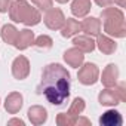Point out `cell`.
Segmentation results:
<instances>
[{
	"mask_svg": "<svg viewBox=\"0 0 126 126\" xmlns=\"http://www.w3.org/2000/svg\"><path fill=\"white\" fill-rule=\"evenodd\" d=\"M70 73L61 64H47L42 71V80L36 89L39 95L45 98L52 105H62L70 98Z\"/></svg>",
	"mask_w": 126,
	"mask_h": 126,
	"instance_id": "obj_1",
	"label": "cell"
},
{
	"mask_svg": "<svg viewBox=\"0 0 126 126\" xmlns=\"http://www.w3.org/2000/svg\"><path fill=\"white\" fill-rule=\"evenodd\" d=\"M101 18L104 22V31L107 36H113L117 39H123L126 36V25H125V15L119 8L107 6L101 12Z\"/></svg>",
	"mask_w": 126,
	"mask_h": 126,
	"instance_id": "obj_2",
	"label": "cell"
},
{
	"mask_svg": "<svg viewBox=\"0 0 126 126\" xmlns=\"http://www.w3.org/2000/svg\"><path fill=\"white\" fill-rule=\"evenodd\" d=\"M77 79L85 86H92L99 80V70L94 62H86L80 65V70L77 73Z\"/></svg>",
	"mask_w": 126,
	"mask_h": 126,
	"instance_id": "obj_3",
	"label": "cell"
},
{
	"mask_svg": "<svg viewBox=\"0 0 126 126\" xmlns=\"http://www.w3.org/2000/svg\"><path fill=\"white\" fill-rule=\"evenodd\" d=\"M30 9H31V6L25 0H14L9 8V16L14 22H24Z\"/></svg>",
	"mask_w": 126,
	"mask_h": 126,
	"instance_id": "obj_4",
	"label": "cell"
},
{
	"mask_svg": "<svg viewBox=\"0 0 126 126\" xmlns=\"http://www.w3.org/2000/svg\"><path fill=\"white\" fill-rule=\"evenodd\" d=\"M45 25L49 28V30H61L62 24L65 21V16L62 14V11L59 8H50L46 11L45 14Z\"/></svg>",
	"mask_w": 126,
	"mask_h": 126,
	"instance_id": "obj_5",
	"label": "cell"
},
{
	"mask_svg": "<svg viewBox=\"0 0 126 126\" xmlns=\"http://www.w3.org/2000/svg\"><path fill=\"white\" fill-rule=\"evenodd\" d=\"M28 74H30V61L24 55L16 56L12 62V76L18 80H24L28 77Z\"/></svg>",
	"mask_w": 126,
	"mask_h": 126,
	"instance_id": "obj_6",
	"label": "cell"
},
{
	"mask_svg": "<svg viewBox=\"0 0 126 126\" xmlns=\"http://www.w3.org/2000/svg\"><path fill=\"white\" fill-rule=\"evenodd\" d=\"M101 27H102L101 21L98 18H94V16L85 18L80 22V30L91 37H96L98 34H101Z\"/></svg>",
	"mask_w": 126,
	"mask_h": 126,
	"instance_id": "obj_7",
	"label": "cell"
},
{
	"mask_svg": "<svg viewBox=\"0 0 126 126\" xmlns=\"http://www.w3.org/2000/svg\"><path fill=\"white\" fill-rule=\"evenodd\" d=\"M24 105V98L19 92H11L5 99V110L9 114H16Z\"/></svg>",
	"mask_w": 126,
	"mask_h": 126,
	"instance_id": "obj_8",
	"label": "cell"
},
{
	"mask_svg": "<svg viewBox=\"0 0 126 126\" xmlns=\"http://www.w3.org/2000/svg\"><path fill=\"white\" fill-rule=\"evenodd\" d=\"M119 80V67L116 64H108L102 74H101V82L105 88H113Z\"/></svg>",
	"mask_w": 126,
	"mask_h": 126,
	"instance_id": "obj_9",
	"label": "cell"
},
{
	"mask_svg": "<svg viewBox=\"0 0 126 126\" xmlns=\"http://www.w3.org/2000/svg\"><path fill=\"white\" fill-rule=\"evenodd\" d=\"M27 116H28V120L31 122V125H34V126H40V125L46 123V120H47V111L42 105L30 107L27 111Z\"/></svg>",
	"mask_w": 126,
	"mask_h": 126,
	"instance_id": "obj_10",
	"label": "cell"
},
{
	"mask_svg": "<svg viewBox=\"0 0 126 126\" xmlns=\"http://www.w3.org/2000/svg\"><path fill=\"white\" fill-rule=\"evenodd\" d=\"M64 61L67 62V64L73 68H79L82 64H83V61H85V55L80 49L77 47H70L64 52Z\"/></svg>",
	"mask_w": 126,
	"mask_h": 126,
	"instance_id": "obj_11",
	"label": "cell"
},
{
	"mask_svg": "<svg viewBox=\"0 0 126 126\" xmlns=\"http://www.w3.org/2000/svg\"><path fill=\"white\" fill-rule=\"evenodd\" d=\"M34 43V33L28 28H24L21 31H18V37L14 43V46L19 50H25L27 47H30Z\"/></svg>",
	"mask_w": 126,
	"mask_h": 126,
	"instance_id": "obj_12",
	"label": "cell"
},
{
	"mask_svg": "<svg viewBox=\"0 0 126 126\" xmlns=\"http://www.w3.org/2000/svg\"><path fill=\"white\" fill-rule=\"evenodd\" d=\"M73 45L74 47L80 49L83 53H89V52H94L95 49V40L88 36V34H79L73 39Z\"/></svg>",
	"mask_w": 126,
	"mask_h": 126,
	"instance_id": "obj_13",
	"label": "cell"
},
{
	"mask_svg": "<svg viewBox=\"0 0 126 126\" xmlns=\"http://www.w3.org/2000/svg\"><path fill=\"white\" fill-rule=\"evenodd\" d=\"M96 37H98V39H96V42H95V46H98V49H99L102 53L111 55V53L116 52L117 43H116L113 39H110L108 36H104V34H98Z\"/></svg>",
	"mask_w": 126,
	"mask_h": 126,
	"instance_id": "obj_14",
	"label": "cell"
},
{
	"mask_svg": "<svg viewBox=\"0 0 126 126\" xmlns=\"http://www.w3.org/2000/svg\"><path fill=\"white\" fill-rule=\"evenodd\" d=\"M98 101L104 107H114V105H117L120 102L116 91L111 89V88H105L104 91H101L99 95H98Z\"/></svg>",
	"mask_w": 126,
	"mask_h": 126,
	"instance_id": "obj_15",
	"label": "cell"
},
{
	"mask_svg": "<svg viewBox=\"0 0 126 126\" xmlns=\"http://www.w3.org/2000/svg\"><path fill=\"white\" fill-rule=\"evenodd\" d=\"M122 123H123V117L116 110H108L99 117V125L101 126H120Z\"/></svg>",
	"mask_w": 126,
	"mask_h": 126,
	"instance_id": "obj_16",
	"label": "cell"
},
{
	"mask_svg": "<svg viewBox=\"0 0 126 126\" xmlns=\"http://www.w3.org/2000/svg\"><path fill=\"white\" fill-rule=\"evenodd\" d=\"M79 31H80V22L74 18H67L61 27V36L65 39L79 34Z\"/></svg>",
	"mask_w": 126,
	"mask_h": 126,
	"instance_id": "obj_17",
	"label": "cell"
},
{
	"mask_svg": "<svg viewBox=\"0 0 126 126\" xmlns=\"http://www.w3.org/2000/svg\"><path fill=\"white\" fill-rule=\"evenodd\" d=\"M92 8L91 0H73L71 3V12L77 18H85Z\"/></svg>",
	"mask_w": 126,
	"mask_h": 126,
	"instance_id": "obj_18",
	"label": "cell"
},
{
	"mask_svg": "<svg viewBox=\"0 0 126 126\" xmlns=\"http://www.w3.org/2000/svg\"><path fill=\"white\" fill-rule=\"evenodd\" d=\"M0 36H2V40H3L5 43L14 45L15 40H16V37H18V30H16L15 25L6 24V25L2 27V34H0Z\"/></svg>",
	"mask_w": 126,
	"mask_h": 126,
	"instance_id": "obj_19",
	"label": "cell"
},
{
	"mask_svg": "<svg viewBox=\"0 0 126 126\" xmlns=\"http://www.w3.org/2000/svg\"><path fill=\"white\" fill-rule=\"evenodd\" d=\"M85 107H86V104H85V99L83 98H74L73 99V102H71V105H70V108H68V111H67V114L71 117V119H77L82 113H83V110H85Z\"/></svg>",
	"mask_w": 126,
	"mask_h": 126,
	"instance_id": "obj_20",
	"label": "cell"
},
{
	"mask_svg": "<svg viewBox=\"0 0 126 126\" xmlns=\"http://www.w3.org/2000/svg\"><path fill=\"white\" fill-rule=\"evenodd\" d=\"M40 19H42L40 11H39L37 8H31L30 12H28V15H27V18L24 19L22 24H25L27 27H33V25H37V24L40 22Z\"/></svg>",
	"mask_w": 126,
	"mask_h": 126,
	"instance_id": "obj_21",
	"label": "cell"
},
{
	"mask_svg": "<svg viewBox=\"0 0 126 126\" xmlns=\"http://www.w3.org/2000/svg\"><path fill=\"white\" fill-rule=\"evenodd\" d=\"M33 45H36L39 49H50L52 45H53V40H52V37H49L46 34H42L39 37H34V43Z\"/></svg>",
	"mask_w": 126,
	"mask_h": 126,
	"instance_id": "obj_22",
	"label": "cell"
},
{
	"mask_svg": "<svg viewBox=\"0 0 126 126\" xmlns=\"http://www.w3.org/2000/svg\"><path fill=\"white\" fill-rule=\"evenodd\" d=\"M56 125L58 126H73L76 125V120L71 119L67 113H59L56 116Z\"/></svg>",
	"mask_w": 126,
	"mask_h": 126,
	"instance_id": "obj_23",
	"label": "cell"
},
{
	"mask_svg": "<svg viewBox=\"0 0 126 126\" xmlns=\"http://www.w3.org/2000/svg\"><path fill=\"white\" fill-rule=\"evenodd\" d=\"M33 5L39 9V11H47L52 8V0H31Z\"/></svg>",
	"mask_w": 126,
	"mask_h": 126,
	"instance_id": "obj_24",
	"label": "cell"
},
{
	"mask_svg": "<svg viewBox=\"0 0 126 126\" xmlns=\"http://www.w3.org/2000/svg\"><path fill=\"white\" fill-rule=\"evenodd\" d=\"M114 91H116V94H117V96H119V99H120V102H123V101H126V88H125V83L122 82V83H116L114 86Z\"/></svg>",
	"mask_w": 126,
	"mask_h": 126,
	"instance_id": "obj_25",
	"label": "cell"
},
{
	"mask_svg": "<svg viewBox=\"0 0 126 126\" xmlns=\"http://www.w3.org/2000/svg\"><path fill=\"white\" fill-rule=\"evenodd\" d=\"M12 2H14V0H0V12H2V14L8 12L11 5H12Z\"/></svg>",
	"mask_w": 126,
	"mask_h": 126,
	"instance_id": "obj_26",
	"label": "cell"
},
{
	"mask_svg": "<svg viewBox=\"0 0 126 126\" xmlns=\"http://www.w3.org/2000/svg\"><path fill=\"white\" fill-rule=\"evenodd\" d=\"M94 2L99 6V8H107L113 5V0H94Z\"/></svg>",
	"mask_w": 126,
	"mask_h": 126,
	"instance_id": "obj_27",
	"label": "cell"
},
{
	"mask_svg": "<svg viewBox=\"0 0 126 126\" xmlns=\"http://www.w3.org/2000/svg\"><path fill=\"white\" fill-rule=\"evenodd\" d=\"M76 125H79V126H80V125H86V126H89L91 122H89L86 117H80V116H79V117L76 119Z\"/></svg>",
	"mask_w": 126,
	"mask_h": 126,
	"instance_id": "obj_28",
	"label": "cell"
},
{
	"mask_svg": "<svg viewBox=\"0 0 126 126\" xmlns=\"http://www.w3.org/2000/svg\"><path fill=\"white\" fill-rule=\"evenodd\" d=\"M8 125H19V126H24L25 123H24V120H21V119H11V120L8 122Z\"/></svg>",
	"mask_w": 126,
	"mask_h": 126,
	"instance_id": "obj_29",
	"label": "cell"
},
{
	"mask_svg": "<svg viewBox=\"0 0 126 126\" xmlns=\"http://www.w3.org/2000/svg\"><path fill=\"white\" fill-rule=\"evenodd\" d=\"M113 5H117L119 8H125L126 6V0H113Z\"/></svg>",
	"mask_w": 126,
	"mask_h": 126,
	"instance_id": "obj_30",
	"label": "cell"
},
{
	"mask_svg": "<svg viewBox=\"0 0 126 126\" xmlns=\"http://www.w3.org/2000/svg\"><path fill=\"white\" fill-rule=\"evenodd\" d=\"M55 2H58V3H67V2H70V0H55Z\"/></svg>",
	"mask_w": 126,
	"mask_h": 126,
	"instance_id": "obj_31",
	"label": "cell"
}]
</instances>
